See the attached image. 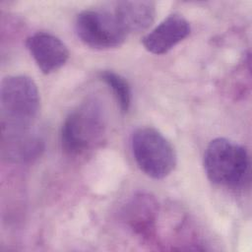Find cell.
I'll return each mask as SVG.
<instances>
[{
  "instance_id": "6da1fadb",
  "label": "cell",
  "mask_w": 252,
  "mask_h": 252,
  "mask_svg": "<svg viewBox=\"0 0 252 252\" xmlns=\"http://www.w3.org/2000/svg\"><path fill=\"white\" fill-rule=\"evenodd\" d=\"M105 115L99 100L90 98L73 109L61 129L62 148L72 157L85 156L103 140Z\"/></svg>"
},
{
  "instance_id": "7a4b0ae2",
  "label": "cell",
  "mask_w": 252,
  "mask_h": 252,
  "mask_svg": "<svg viewBox=\"0 0 252 252\" xmlns=\"http://www.w3.org/2000/svg\"><path fill=\"white\" fill-rule=\"evenodd\" d=\"M2 131L29 130L34 122L40 104L35 83L23 75L8 76L0 88Z\"/></svg>"
},
{
  "instance_id": "3957f363",
  "label": "cell",
  "mask_w": 252,
  "mask_h": 252,
  "mask_svg": "<svg viewBox=\"0 0 252 252\" xmlns=\"http://www.w3.org/2000/svg\"><path fill=\"white\" fill-rule=\"evenodd\" d=\"M250 157L247 150L228 139L212 140L204 154V169L213 183L238 188L250 176Z\"/></svg>"
},
{
  "instance_id": "277c9868",
  "label": "cell",
  "mask_w": 252,
  "mask_h": 252,
  "mask_svg": "<svg viewBox=\"0 0 252 252\" xmlns=\"http://www.w3.org/2000/svg\"><path fill=\"white\" fill-rule=\"evenodd\" d=\"M131 149L138 167L151 178L163 179L176 166L173 146L153 127L136 129L131 136Z\"/></svg>"
},
{
  "instance_id": "5b68a950",
  "label": "cell",
  "mask_w": 252,
  "mask_h": 252,
  "mask_svg": "<svg viewBox=\"0 0 252 252\" xmlns=\"http://www.w3.org/2000/svg\"><path fill=\"white\" fill-rule=\"evenodd\" d=\"M75 31L84 44L94 49L118 47L127 36L114 13L102 10H85L78 14Z\"/></svg>"
},
{
  "instance_id": "8992f818",
  "label": "cell",
  "mask_w": 252,
  "mask_h": 252,
  "mask_svg": "<svg viewBox=\"0 0 252 252\" xmlns=\"http://www.w3.org/2000/svg\"><path fill=\"white\" fill-rule=\"evenodd\" d=\"M158 215V203L153 196L147 193L134 195L122 210L125 224L145 240L155 239Z\"/></svg>"
},
{
  "instance_id": "52a82bcc",
  "label": "cell",
  "mask_w": 252,
  "mask_h": 252,
  "mask_svg": "<svg viewBox=\"0 0 252 252\" xmlns=\"http://www.w3.org/2000/svg\"><path fill=\"white\" fill-rule=\"evenodd\" d=\"M26 44L43 74H50L60 69L69 59L66 44L52 33L37 32L27 38Z\"/></svg>"
},
{
  "instance_id": "ba28073f",
  "label": "cell",
  "mask_w": 252,
  "mask_h": 252,
  "mask_svg": "<svg viewBox=\"0 0 252 252\" xmlns=\"http://www.w3.org/2000/svg\"><path fill=\"white\" fill-rule=\"evenodd\" d=\"M190 32V24L183 16L171 14L148 32L142 38V43L153 54H164L185 39Z\"/></svg>"
},
{
  "instance_id": "9c48e42d",
  "label": "cell",
  "mask_w": 252,
  "mask_h": 252,
  "mask_svg": "<svg viewBox=\"0 0 252 252\" xmlns=\"http://www.w3.org/2000/svg\"><path fill=\"white\" fill-rule=\"evenodd\" d=\"M114 15L126 33L141 32L153 25L156 4L146 0L119 1L115 5Z\"/></svg>"
},
{
  "instance_id": "30bf717a",
  "label": "cell",
  "mask_w": 252,
  "mask_h": 252,
  "mask_svg": "<svg viewBox=\"0 0 252 252\" xmlns=\"http://www.w3.org/2000/svg\"><path fill=\"white\" fill-rule=\"evenodd\" d=\"M3 149L8 157L16 160H26L35 158L42 150L38 137L32 135L30 129L22 131H2Z\"/></svg>"
},
{
  "instance_id": "8fae6325",
  "label": "cell",
  "mask_w": 252,
  "mask_h": 252,
  "mask_svg": "<svg viewBox=\"0 0 252 252\" xmlns=\"http://www.w3.org/2000/svg\"><path fill=\"white\" fill-rule=\"evenodd\" d=\"M99 79L111 89L120 109L123 112H127L131 106V89L127 80L121 75L109 70L101 71L99 73Z\"/></svg>"
}]
</instances>
